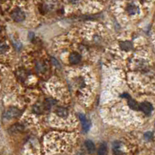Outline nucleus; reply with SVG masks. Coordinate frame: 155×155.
I'll list each match as a JSON object with an SVG mask.
<instances>
[{"label": "nucleus", "instance_id": "2", "mask_svg": "<svg viewBox=\"0 0 155 155\" xmlns=\"http://www.w3.org/2000/svg\"><path fill=\"white\" fill-rule=\"evenodd\" d=\"M19 114H20L19 109L15 107H12V108H9L7 111H5V112H4L3 118L5 120H10L12 118L16 117Z\"/></svg>", "mask_w": 155, "mask_h": 155}, {"label": "nucleus", "instance_id": "1", "mask_svg": "<svg viewBox=\"0 0 155 155\" xmlns=\"http://www.w3.org/2000/svg\"><path fill=\"white\" fill-rule=\"evenodd\" d=\"M11 17L16 22H22L25 20V14L19 8H16L11 13Z\"/></svg>", "mask_w": 155, "mask_h": 155}, {"label": "nucleus", "instance_id": "10", "mask_svg": "<svg viewBox=\"0 0 155 155\" xmlns=\"http://www.w3.org/2000/svg\"><path fill=\"white\" fill-rule=\"evenodd\" d=\"M85 144H86V148H87L88 150H89L90 152L94 151L95 149V147L94 143H93L92 140H88L86 141Z\"/></svg>", "mask_w": 155, "mask_h": 155}, {"label": "nucleus", "instance_id": "14", "mask_svg": "<svg viewBox=\"0 0 155 155\" xmlns=\"http://www.w3.org/2000/svg\"><path fill=\"white\" fill-rule=\"evenodd\" d=\"M120 143L119 142V141H116V142H114V144H112V147H113V150H114V151H116V150H119V148L120 147Z\"/></svg>", "mask_w": 155, "mask_h": 155}, {"label": "nucleus", "instance_id": "9", "mask_svg": "<svg viewBox=\"0 0 155 155\" xmlns=\"http://www.w3.org/2000/svg\"><path fill=\"white\" fill-rule=\"evenodd\" d=\"M128 105H129V106H130V108H131V109H134V110L139 109V105L137 103V102H136L135 100L132 99V98H129Z\"/></svg>", "mask_w": 155, "mask_h": 155}, {"label": "nucleus", "instance_id": "16", "mask_svg": "<svg viewBox=\"0 0 155 155\" xmlns=\"http://www.w3.org/2000/svg\"><path fill=\"white\" fill-rule=\"evenodd\" d=\"M51 60H52V61H53V64H54V65H56V66H57V67H59V66H60V65H59V63H58V61H57V60H56V59H54V58H52Z\"/></svg>", "mask_w": 155, "mask_h": 155}, {"label": "nucleus", "instance_id": "13", "mask_svg": "<svg viewBox=\"0 0 155 155\" xmlns=\"http://www.w3.org/2000/svg\"><path fill=\"white\" fill-rule=\"evenodd\" d=\"M9 49V46L4 42H0V53H5Z\"/></svg>", "mask_w": 155, "mask_h": 155}, {"label": "nucleus", "instance_id": "18", "mask_svg": "<svg viewBox=\"0 0 155 155\" xmlns=\"http://www.w3.org/2000/svg\"><path fill=\"white\" fill-rule=\"evenodd\" d=\"M5 1H6V0H0V3H2V2H5Z\"/></svg>", "mask_w": 155, "mask_h": 155}, {"label": "nucleus", "instance_id": "12", "mask_svg": "<svg viewBox=\"0 0 155 155\" xmlns=\"http://www.w3.org/2000/svg\"><path fill=\"white\" fill-rule=\"evenodd\" d=\"M120 47H121V48L123 50H128L131 48L132 45H131L130 42H122V43H120Z\"/></svg>", "mask_w": 155, "mask_h": 155}, {"label": "nucleus", "instance_id": "11", "mask_svg": "<svg viewBox=\"0 0 155 155\" xmlns=\"http://www.w3.org/2000/svg\"><path fill=\"white\" fill-rule=\"evenodd\" d=\"M107 151V145L105 143H102L98 148V154H105Z\"/></svg>", "mask_w": 155, "mask_h": 155}, {"label": "nucleus", "instance_id": "4", "mask_svg": "<svg viewBox=\"0 0 155 155\" xmlns=\"http://www.w3.org/2000/svg\"><path fill=\"white\" fill-rule=\"evenodd\" d=\"M79 118H80V120L82 122V128H83V130H84L85 132H87L88 130H89L90 128V123L88 120L87 118L86 117V116L83 114H80L79 115Z\"/></svg>", "mask_w": 155, "mask_h": 155}, {"label": "nucleus", "instance_id": "3", "mask_svg": "<svg viewBox=\"0 0 155 155\" xmlns=\"http://www.w3.org/2000/svg\"><path fill=\"white\" fill-rule=\"evenodd\" d=\"M139 109L142 111L143 112H144L145 114L149 115L150 114V112L153 110V106L151 104L148 102H144L139 105Z\"/></svg>", "mask_w": 155, "mask_h": 155}, {"label": "nucleus", "instance_id": "8", "mask_svg": "<svg viewBox=\"0 0 155 155\" xmlns=\"http://www.w3.org/2000/svg\"><path fill=\"white\" fill-rule=\"evenodd\" d=\"M127 10L128 12V13H130V14L134 15L138 13L137 6H136L134 4H130V5H128V6L127 8Z\"/></svg>", "mask_w": 155, "mask_h": 155}, {"label": "nucleus", "instance_id": "6", "mask_svg": "<svg viewBox=\"0 0 155 155\" xmlns=\"http://www.w3.org/2000/svg\"><path fill=\"white\" fill-rule=\"evenodd\" d=\"M55 112L57 113V115L60 117H67L68 116V110H67L64 107H61V106H59L57 107V109H55Z\"/></svg>", "mask_w": 155, "mask_h": 155}, {"label": "nucleus", "instance_id": "19", "mask_svg": "<svg viewBox=\"0 0 155 155\" xmlns=\"http://www.w3.org/2000/svg\"><path fill=\"white\" fill-rule=\"evenodd\" d=\"M1 31H2V27H1V26H0V32H1Z\"/></svg>", "mask_w": 155, "mask_h": 155}, {"label": "nucleus", "instance_id": "5", "mask_svg": "<svg viewBox=\"0 0 155 155\" xmlns=\"http://www.w3.org/2000/svg\"><path fill=\"white\" fill-rule=\"evenodd\" d=\"M69 61L71 64H78L81 61V55L77 52H74L70 55Z\"/></svg>", "mask_w": 155, "mask_h": 155}, {"label": "nucleus", "instance_id": "7", "mask_svg": "<svg viewBox=\"0 0 155 155\" xmlns=\"http://www.w3.org/2000/svg\"><path fill=\"white\" fill-rule=\"evenodd\" d=\"M55 104L56 102L54 100L51 99V98H47V99L45 100L44 103V108L46 110H49V109H50V108H51L53 105H55Z\"/></svg>", "mask_w": 155, "mask_h": 155}, {"label": "nucleus", "instance_id": "15", "mask_svg": "<svg viewBox=\"0 0 155 155\" xmlns=\"http://www.w3.org/2000/svg\"><path fill=\"white\" fill-rule=\"evenodd\" d=\"M144 137L147 140H151L153 137V134L151 132H147L144 134Z\"/></svg>", "mask_w": 155, "mask_h": 155}, {"label": "nucleus", "instance_id": "17", "mask_svg": "<svg viewBox=\"0 0 155 155\" xmlns=\"http://www.w3.org/2000/svg\"><path fill=\"white\" fill-rule=\"evenodd\" d=\"M78 1H79V0H69V2H71V3H73V4L76 3V2H78Z\"/></svg>", "mask_w": 155, "mask_h": 155}]
</instances>
